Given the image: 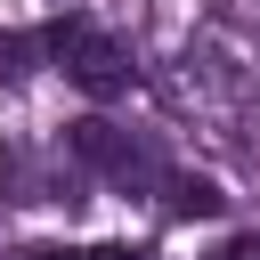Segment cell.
I'll list each match as a JSON object with an SVG mask.
<instances>
[{
	"label": "cell",
	"instance_id": "obj_3",
	"mask_svg": "<svg viewBox=\"0 0 260 260\" xmlns=\"http://www.w3.org/2000/svg\"><path fill=\"white\" fill-rule=\"evenodd\" d=\"M162 203H171L179 219H211V211H219L228 195H219L211 179H187V171H162Z\"/></svg>",
	"mask_w": 260,
	"mask_h": 260
},
{
	"label": "cell",
	"instance_id": "obj_4",
	"mask_svg": "<svg viewBox=\"0 0 260 260\" xmlns=\"http://www.w3.org/2000/svg\"><path fill=\"white\" fill-rule=\"evenodd\" d=\"M24 260H138L130 244H41V252H24Z\"/></svg>",
	"mask_w": 260,
	"mask_h": 260
},
{
	"label": "cell",
	"instance_id": "obj_5",
	"mask_svg": "<svg viewBox=\"0 0 260 260\" xmlns=\"http://www.w3.org/2000/svg\"><path fill=\"white\" fill-rule=\"evenodd\" d=\"M32 49H41V32H16V41H0V81H8V73H24V57H32Z\"/></svg>",
	"mask_w": 260,
	"mask_h": 260
},
{
	"label": "cell",
	"instance_id": "obj_6",
	"mask_svg": "<svg viewBox=\"0 0 260 260\" xmlns=\"http://www.w3.org/2000/svg\"><path fill=\"white\" fill-rule=\"evenodd\" d=\"M211 260H260V236H228V244H219Z\"/></svg>",
	"mask_w": 260,
	"mask_h": 260
},
{
	"label": "cell",
	"instance_id": "obj_1",
	"mask_svg": "<svg viewBox=\"0 0 260 260\" xmlns=\"http://www.w3.org/2000/svg\"><path fill=\"white\" fill-rule=\"evenodd\" d=\"M41 49L65 65V81L73 89H89V98H122L130 81H138V65H130V41H114L106 24H89V16H57L49 32H41Z\"/></svg>",
	"mask_w": 260,
	"mask_h": 260
},
{
	"label": "cell",
	"instance_id": "obj_2",
	"mask_svg": "<svg viewBox=\"0 0 260 260\" xmlns=\"http://www.w3.org/2000/svg\"><path fill=\"white\" fill-rule=\"evenodd\" d=\"M73 154H81L98 179H114V187H162V162H154L130 130H114V122H73Z\"/></svg>",
	"mask_w": 260,
	"mask_h": 260
}]
</instances>
